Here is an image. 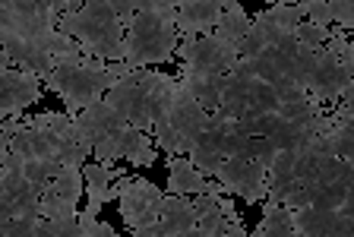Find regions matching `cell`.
Returning <instances> with one entry per match:
<instances>
[{
  "label": "cell",
  "instance_id": "5bb4252c",
  "mask_svg": "<svg viewBox=\"0 0 354 237\" xmlns=\"http://www.w3.org/2000/svg\"><path fill=\"white\" fill-rule=\"evenodd\" d=\"M221 0H184L177 7V29L180 35H209L221 19Z\"/></svg>",
  "mask_w": 354,
  "mask_h": 237
},
{
  "label": "cell",
  "instance_id": "9c48e42d",
  "mask_svg": "<svg viewBox=\"0 0 354 237\" xmlns=\"http://www.w3.org/2000/svg\"><path fill=\"white\" fill-rule=\"evenodd\" d=\"M0 41H3V51H0V67H16L26 70V73L35 76H48L57 64H54L51 51L41 48L38 41H29V38H19L13 32H0Z\"/></svg>",
  "mask_w": 354,
  "mask_h": 237
},
{
  "label": "cell",
  "instance_id": "ac0fdd59",
  "mask_svg": "<svg viewBox=\"0 0 354 237\" xmlns=\"http://www.w3.org/2000/svg\"><path fill=\"white\" fill-rule=\"evenodd\" d=\"M335 218H339V209H323V206H313V202L295 209L297 237H329Z\"/></svg>",
  "mask_w": 354,
  "mask_h": 237
},
{
  "label": "cell",
  "instance_id": "52a82bcc",
  "mask_svg": "<svg viewBox=\"0 0 354 237\" xmlns=\"http://www.w3.org/2000/svg\"><path fill=\"white\" fill-rule=\"evenodd\" d=\"M146 67L130 70L124 79L108 89L104 102L120 114V120L130 126H140V130H152V117H149V102H146V79H142Z\"/></svg>",
  "mask_w": 354,
  "mask_h": 237
},
{
  "label": "cell",
  "instance_id": "8992f818",
  "mask_svg": "<svg viewBox=\"0 0 354 237\" xmlns=\"http://www.w3.org/2000/svg\"><path fill=\"white\" fill-rule=\"evenodd\" d=\"M155 149L158 146H152L146 130L124 124V126H118L114 133L104 136V140L92 149V155H95V162L108 164V168H114L120 158H130V164H136V168H149V164H155Z\"/></svg>",
  "mask_w": 354,
  "mask_h": 237
},
{
  "label": "cell",
  "instance_id": "e0dca14e",
  "mask_svg": "<svg viewBox=\"0 0 354 237\" xmlns=\"http://www.w3.org/2000/svg\"><path fill=\"white\" fill-rule=\"evenodd\" d=\"M177 79H180V86H184L187 92H193V95L199 98V104H203L206 111H215L221 104L225 89H228L231 73H196V70H190V67H180Z\"/></svg>",
  "mask_w": 354,
  "mask_h": 237
},
{
  "label": "cell",
  "instance_id": "83f0119b",
  "mask_svg": "<svg viewBox=\"0 0 354 237\" xmlns=\"http://www.w3.org/2000/svg\"><path fill=\"white\" fill-rule=\"evenodd\" d=\"M88 155H92V146H86V142L76 140V136L57 149V162L64 164V168H82V164L88 162Z\"/></svg>",
  "mask_w": 354,
  "mask_h": 237
},
{
  "label": "cell",
  "instance_id": "7402d4cb",
  "mask_svg": "<svg viewBox=\"0 0 354 237\" xmlns=\"http://www.w3.org/2000/svg\"><path fill=\"white\" fill-rule=\"evenodd\" d=\"M247 108H250V111H257V114H279L281 98H279V92H275L272 82L253 79V86H250V104H247Z\"/></svg>",
  "mask_w": 354,
  "mask_h": 237
},
{
  "label": "cell",
  "instance_id": "ffe728a7",
  "mask_svg": "<svg viewBox=\"0 0 354 237\" xmlns=\"http://www.w3.org/2000/svg\"><path fill=\"white\" fill-rule=\"evenodd\" d=\"M221 19H218V26H215V35L218 38H228V41H241L247 32H250V26H253V19L247 13H243V7H241V0H221Z\"/></svg>",
  "mask_w": 354,
  "mask_h": 237
},
{
  "label": "cell",
  "instance_id": "60d3db41",
  "mask_svg": "<svg viewBox=\"0 0 354 237\" xmlns=\"http://www.w3.org/2000/svg\"><path fill=\"white\" fill-rule=\"evenodd\" d=\"M281 3H297V0H281Z\"/></svg>",
  "mask_w": 354,
  "mask_h": 237
},
{
  "label": "cell",
  "instance_id": "7a4b0ae2",
  "mask_svg": "<svg viewBox=\"0 0 354 237\" xmlns=\"http://www.w3.org/2000/svg\"><path fill=\"white\" fill-rule=\"evenodd\" d=\"M177 7L165 10H140L127 23V64L133 70L171 64L177 51Z\"/></svg>",
  "mask_w": 354,
  "mask_h": 237
},
{
  "label": "cell",
  "instance_id": "74e56055",
  "mask_svg": "<svg viewBox=\"0 0 354 237\" xmlns=\"http://www.w3.org/2000/svg\"><path fill=\"white\" fill-rule=\"evenodd\" d=\"M335 104H339L342 111H354V82H351V86H348V89H345V95H342Z\"/></svg>",
  "mask_w": 354,
  "mask_h": 237
},
{
  "label": "cell",
  "instance_id": "b9f144b4",
  "mask_svg": "<svg viewBox=\"0 0 354 237\" xmlns=\"http://www.w3.org/2000/svg\"><path fill=\"white\" fill-rule=\"evenodd\" d=\"M174 3H177V7H180V3H184V0H174Z\"/></svg>",
  "mask_w": 354,
  "mask_h": 237
},
{
  "label": "cell",
  "instance_id": "4dcf8cb0",
  "mask_svg": "<svg viewBox=\"0 0 354 237\" xmlns=\"http://www.w3.org/2000/svg\"><path fill=\"white\" fill-rule=\"evenodd\" d=\"M263 48H269V41H266V32H263V26L253 23L250 32H247V35L237 41V54H241V57H257Z\"/></svg>",
  "mask_w": 354,
  "mask_h": 237
},
{
  "label": "cell",
  "instance_id": "ba28073f",
  "mask_svg": "<svg viewBox=\"0 0 354 237\" xmlns=\"http://www.w3.org/2000/svg\"><path fill=\"white\" fill-rule=\"evenodd\" d=\"M32 102H41V76L0 67V117H19Z\"/></svg>",
  "mask_w": 354,
  "mask_h": 237
},
{
  "label": "cell",
  "instance_id": "3957f363",
  "mask_svg": "<svg viewBox=\"0 0 354 237\" xmlns=\"http://www.w3.org/2000/svg\"><path fill=\"white\" fill-rule=\"evenodd\" d=\"M44 86L57 92L66 104V114L76 117L82 108L108 95V89L118 86V76L108 70V60H88V64H73V67H54L44 76Z\"/></svg>",
  "mask_w": 354,
  "mask_h": 237
},
{
  "label": "cell",
  "instance_id": "5b68a950",
  "mask_svg": "<svg viewBox=\"0 0 354 237\" xmlns=\"http://www.w3.org/2000/svg\"><path fill=\"white\" fill-rule=\"evenodd\" d=\"M180 60L184 67L196 73H231L234 64L241 60L237 45L228 38H218L215 32L209 35H180Z\"/></svg>",
  "mask_w": 354,
  "mask_h": 237
},
{
  "label": "cell",
  "instance_id": "30bf717a",
  "mask_svg": "<svg viewBox=\"0 0 354 237\" xmlns=\"http://www.w3.org/2000/svg\"><path fill=\"white\" fill-rule=\"evenodd\" d=\"M351 82H354L351 70L323 48V51H319V60H317V70L310 76V95H317L323 104H335L342 95H345V89Z\"/></svg>",
  "mask_w": 354,
  "mask_h": 237
},
{
  "label": "cell",
  "instance_id": "e575fe53",
  "mask_svg": "<svg viewBox=\"0 0 354 237\" xmlns=\"http://www.w3.org/2000/svg\"><path fill=\"white\" fill-rule=\"evenodd\" d=\"M329 7H332V19H335V26L354 32V0H329Z\"/></svg>",
  "mask_w": 354,
  "mask_h": 237
},
{
  "label": "cell",
  "instance_id": "8d00e7d4",
  "mask_svg": "<svg viewBox=\"0 0 354 237\" xmlns=\"http://www.w3.org/2000/svg\"><path fill=\"white\" fill-rule=\"evenodd\" d=\"M22 126H26V120H19V117H3V140H13L16 133H19Z\"/></svg>",
  "mask_w": 354,
  "mask_h": 237
},
{
  "label": "cell",
  "instance_id": "f1b7e54d",
  "mask_svg": "<svg viewBox=\"0 0 354 237\" xmlns=\"http://www.w3.org/2000/svg\"><path fill=\"white\" fill-rule=\"evenodd\" d=\"M295 35H297V41H301V45L326 48V41H329L332 29H329V26H319V23H310V19H304V23L295 29Z\"/></svg>",
  "mask_w": 354,
  "mask_h": 237
},
{
  "label": "cell",
  "instance_id": "f546056e",
  "mask_svg": "<svg viewBox=\"0 0 354 237\" xmlns=\"http://www.w3.org/2000/svg\"><path fill=\"white\" fill-rule=\"evenodd\" d=\"M297 7H301L304 19H310V23H319V26H332V23H335V19H332L329 0H297Z\"/></svg>",
  "mask_w": 354,
  "mask_h": 237
},
{
  "label": "cell",
  "instance_id": "2e32d148",
  "mask_svg": "<svg viewBox=\"0 0 354 237\" xmlns=\"http://www.w3.org/2000/svg\"><path fill=\"white\" fill-rule=\"evenodd\" d=\"M124 171L120 168H108L102 162H86L82 164V178H86V193H88V212L98 215L104 209V202L118 200V190H114V180L120 178Z\"/></svg>",
  "mask_w": 354,
  "mask_h": 237
},
{
  "label": "cell",
  "instance_id": "d6986e66",
  "mask_svg": "<svg viewBox=\"0 0 354 237\" xmlns=\"http://www.w3.org/2000/svg\"><path fill=\"white\" fill-rule=\"evenodd\" d=\"M253 237H297L295 209L291 206H272L263 209V222L250 231Z\"/></svg>",
  "mask_w": 354,
  "mask_h": 237
},
{
  "label": "cell",
  "instance_id": "44dd1931",
  "mask_svg": "<svg viewBox=\"0 0 354 237\" xmlns=\"http://www.w3.org/2000/svg\"><path fill=\"white\" fill-rule=\"evenodd\" d=\"M319 114H326V104L319 102L317 95H301V98H295V102H285L279 108V117H285V120H295V124H310L313 117H319Z\"/></svg>",
  "mask_w": 354,
  "mask_h": 237
},
{
  "label": "cell",
  "instance_id": "d6a6232c",
  "mask_svg": "<svg viewBox=\"0 0 354 237\" xmlns=\"http://www.w3.org/2000/svg\"><path fill=\"white\" fill-rule=\"evenodd\" d=\"M35 225H38V215L35 218H3V222H0V234L3 237H35Z\"/></svg>",
  "mask_w": 354,
  "mask_h": 237
},
{
  "label": "cell",
  "instance_id": "d4e9b609",
  "mask_svg": "<svg viewBox=\"0 0 354 237\" xmlns=\"http://www.w3.org/2000/svg\"><path fill=\"white\" fill-rule=\"evenodd\" d=\"M259 16H266L269 23L281 26V29H291V32H295L297 26L304 23V13H301V7H297V3H281V0H275L272 7L259 10Z\"/></svg>",
  "mask_w": 354,
  "mask_h": 237
},
{
  "label": "cell",
  "instance_id": "f35d334b",
  "mask_svg": "<svg viewBox=\"0 0 354 237\" xmlns=\"http://www.w3.org/2000/svg\"><path fill=\"white\" fill-rule=\"evenodd\" d=\"M339 215H348V218H354V187H351V193H348V200L339 206Z\"/></svg>",
  "mask_w": 354,
  "mask_h": 237
},
{
  "label": "cell",
  "instance_id": "4fadbf2b",
  "mask_svg": "<svg viewBox=\"0 0 354 237\" xmlns=\"http://www.w3.org/2000/svg\"><path fill=\"white\" fill-rule=\"evenodd\" d=\"M168 193H184V196H199V193H225L218 178H206L190 155H168Z\"/></svg>",
  "mask_w": 354,
  "mask_h": 237
},
{
  "label": "cell",
  "instance_id": "7c38bea8",
  "mask_svg": "<svg viewBox=\"0 0 354 237\" xmlns=\"http://www.w3.org/2000/svg\"><path fill=\"white\" fill-rule=\"evenodd\" d=\"M118 126H124V120H120V114L114 111L104 98L92 102L88 108H82V111L73 117L76 140H82L86 146H92V149H95L108 133H114Z\"/></svg>",
  "mask_w": 354,
  "mask_h": 237
},
{
  "label": "cell",
  "instance_id": "277c9868",
  "mask_svg": "<svg viewBox=\"0 0 354 237\" xmlns=\"http://www.w3.org/2000/svg\"><path fill=\"white\" fill-rule=\"evenodd\" d=\"M114 190H118V206H120V218H124L127 228H142V225H152L162 218V202L165 193L146 178H130V174H120L114 180Z\"/></svg>",
  "mask_w": 354,
  "mask_h": 237
},
{
  "label": "cell",
  "instance_id": "1f68e13d",
  "mask_svg": "<svg viewBox=\"0 0 354 237\" xmlns=\"http://www.w3.org/2000/svg\"><path fill=\"white\" fill-rule=\"evenodd\" d=\"M80 228H82V237H114L118 234L108 222H98V215H92L88 209L80 212Z\"/></svg>",
  "mask_w": 354,
  "mask_h": 237
},
{
  "label": "cell",
  "instance_id": "6da1fadb",
  "mask_svg": "<svg viewBox=\"0 0 354 237\" xmlns=\"http://www.w3.org/2000/svg\"><path fill=\"white\" fill-rule=\"evenodd\" d=\"M57 29L82 41L86 54L98 60H127V23L98 0H86L80 10H66Z\"/></svg>",
  "mask_w": 354,
  "mask_h": 237
},
{
  "label": "cell",
  "instance_id": "836d02e7",
  "mask_svg": "<svg viewBox=\"0 0 354 237\" xmlns=\"http://www.w3.org/2000/svg\"><path fill=\"white\" fill-rule=\"evenodd\" d=\"M332 142H335V155L348 158V162L354 164V133H351V130L335 124V130H332Z\"/></svg>",
  "mask_w": 354,
  "mask_h": 237
},
{
  "label": "cell",
  "instance_id": "4316f807",
  "mask_svg": "<svg viewBox=\"0 0 354 237\" xmlns=\"http://www.w3.org/2000/svg\"><path fill=\"white\" fill-rule=\"evenodd\" d=\"M149 133L155 136V146H158V152H168V155H177V152H180V136H177V130L171 126L168 117L155 120Z\"/></svg>",
  "mask_w": 354,
  "mask_h": 237
},
{
  "label": "cell",
  "instance_id": "8fae6325",
  "mask_svg": "<svg viewBox=\"0 0 354 237\" xmlns=\"http://www.w3.org/2000/svg\"><path fill=\"white\" fill-rule=\"evenodd\" d=\"M225 196L228 193H199V196H193V202H196V228L190 231V237H221V234L243 237L231 225L228 212H225Z\"/></svg>",
  "mask_w": 354,
  "mask_h": 237
},
{
  "label": "cell",
  "instance_id": "ab89813d",
  "mask_svg": "<svg viewBox=\"0 0 354 237\" xmlns=\"http://www.w3.org/2000/svg\"><path fill=\"white\" fill-rule=\"evenodd\" d=\"M66 3H70V10H80L82 3H86V0H66Z\"/></svg>",
  "mask_w": 354,
  "mask_h": 237
},
{
  "label": "cell",
  "instance_id": "603a6c76",
  "mask_svg": "<svg viewBox=\"0 0 354 237\" xmlns=\"http://www.w3.org/2000/svg\"><path fill=\"white\" fill-rule=\"evenodd\" d=\"M35 237H82L80 215H73V218H41L38 215Z\"/></svg>",
  "mask_w": 354,
  "mask_h": 237
},
{
  "label": "cell",
  "instance_id": "cb8c5ba5",
  "mask_svg": "<svg viewBox=\"0 0 354 237\" xmlns=\"http://www.w3.org/2000/svg\"><path fill=\"white\" fill-rule=\"evenodd\" d=\"M73 215H80L73 200L60 196L54 187H48V190L41 193V218H73Z\"/></svg>",
  "mask_w": 354,
  "mask_h": 237
},
{
  "label": "cell",
  "instance_id": "9a60e30c",
  "mask_svg": "<svg viewBox=\"0 0 354 237\" xmlns=\"http://www.w3.org/2000/svg\"><path fill=\"white\" fill-rule=\"evenodd\" d=\"M162 237H190L196 228V202L184 193H165L162 202Z\"/></svg>",
  "mask_w": 354,
  "mask_h": 237
},
{
  "label": "cell",
  "instance_id": "484cf974",
  "mask_svg": "<svg viewBox=\"0 0 354 237\" xmlns=\"http://www.w3.org/2000/svg\"><path fill=\"white\" fill-rule=\"evenodd\" d=\"M51 187L60 193V196H66V200L80 202V193L86 190V178H82V168H60L57 178L51 180Z\"/></svg>",
  "mask_w": 354,
  "mask_h": 237
},
{
  "label": "cell",
  "instance_id": "d590c367",
  "mask_svg": "<svg viewBox=\"0 0 354 237\" xmlns=\"http://www.w3.org/2000/svg\"><path fill=\"white\" fill-rule=\"evenodd\" d=\"M98 3H104V7H111L114 13L124 19V23H130L133 16H136V7H133V0H98Z\"/></svg>",
  "mask_w": 354,
  "mask_h": 237
}]
</instances>
